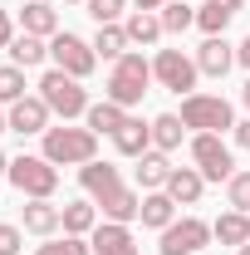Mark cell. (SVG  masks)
<instances>
[{
  "mask_svg": "<svg viewBox=\"0 0 250 255\" xmlns=\"http://www.w3.org/2000/svg\"><path fill=\"white\" fill-rule=\"evenodd\" d=\"M152 84H157V79H152V59H147L142 49H127L123 59L108 69V79H103V98H113L118 108H127V113H132Z\"/></svg>",
  "mask_w": 250,
  "mask_h": 255,
  "instance_id": "obj_1",
  "label": "cell"
},
{
  "mask_svg": "<svg viewBox=\"0 0 250 255\" xmlns=\"http://www.w3.org/2000/svg\"><path fill=\"white\" fill-rule=\"evenodd\" d=\"M167 196L177 201V206H196L201 201V191H206V177L196 172V167H172V177H167Z\"/></svg>",
  "mask_w": 250,
  "mask_h": 255,
  "instance_id": "obj_20",
  "label": "cell"
},
{
  "mask_svg": "<svg viewBox=\"0 0 250 255\" xmlns=\"http://www.w3.org/2000/svg\"><path fill=\"white\" fill-rule=\"evenodd\" d=\"M64 5H89V0H64Z\"/></svg>",
  "mask_w": 250,
  "mask_h": 255,
  "instance_id": "obj_43",
  "label": "cell"
},
{
  "mask_svg": "<svg viewBox=\"0 0 250 255\" xmlns=\"http://www.w3.org/2000/svg\"><path fill=\"white\" fill-rule=\"evenodd\" d=\"M167 177H172V152H157V147H147V152L137 157V167H132L137 191H162Z\"/></svg>",
  "mask_w": 250,
  "mask_h": 255,
  "instance_id": "obj_15",
  "label": "cell"
},
{
  "mask_svg": "<svg viewBox=\"0 0 250 255\" xmlns=\"http://www.w3.org/2000/svg\"><path fill=\"white\" fill-rule=\"evenodd\" d=\"M49 64L64 69V74H74V79H89L98 69V54H94V39H84V34L74 30H59L49 39Z\"/></svg>",
  "mask_w": 250,
  "mask_h": 255,
  "instance_id": "obj_8",
  "label": "cell"
},
{
  "mask_svg": "<svg viewBox=\"0 0 250 255\" xmlns=\"http://www.w3.org/2000/svg\"><path fill=\"white\" fill-rule=\"evenodd\" d=\"M98 211H103V221H123V226H132L137 216H142V191L123 182L118 191H108V196L98 201Z\"/></svg>",
  "mask_w": 250,
  "mask_h": 255,
  "instance_id": "obj_16",
  "label": "cell"
},
{
  "mask_svg": "<svg viewBox=\"0 0 250 255\" xmlns=\"http://www.w3.org/2000/svg\"><path fill=\"white\" fill-rule=\"evenodd\" d=\"M231 142H236V147H246V152H250V118H241V123L231 128Z\"/></svg>",
  "mask_w": 250,
  "mask_h": 255,
  "instance_id": "obj_36",
  "label": "cell"
},
{
  "mask_svg": "<svg viewBox=\"0 0 250 255\" xmlns=\"http://www.w3.org/2000/svg\"><path fill=\"white\" fill-rule=\"evenodd\" d=\"M211 236H216L221 246H250V216L246 211H221L216 221H211Z\"/></svg>",
  "mask_w": 250,
  "mask_h": 255,
  "instance_id": "obj_25",
  "label": "cell"
},
{
  "mask_svg": "<svg viewBox=\"0 0 250 255\" xmlns=\"http://www.w3.org/2000/svg\"><path fill=\"white\" fill-rule=\"evenodd\" d=\"M79 187L89 191V196H94V201H103V196H108V191H118V187H123V172H118V167H113V162H103V157H94V162H84V167H79Z\"/></svg>",
  "mask_w": 250,
  "mask_h": 255,
  "instance_id": "obj_14",
  "label": "cell"
},
{
  "mask_svg": "<svg viewBox=\"0 0 250 255\" xmlns=\"http://www.w3.org/2000/svg\"><path fill=\"white\" fill-rule=\"evenodd\" d=\"M20 226H25L30 236H39V241H49V236H59V231H64V216H59L54 201L34 196V201H25V211H20Z\"/></svg>",
  "mask_w": 250,
  "mask_h": 255,
  "instance_id": "obj_13",
  "label": "cell"
},
{
  "mask_svg": "<svg viewBox=\"0 0 250 255\" xmlns=\"http://www.w3.org/2000/svg\"><path fill=\"white\" fill-rule=\"evenodd\" d=\"M226 206L250 216V172H236V177L226 182Z\"/></svg>",
  "mask_w": 250,
  "mask_h": 255,
  "instance_id": "obj_33",
  "label": "cell"
},
{
  "mask_svg": "<svg viewBox=\"0 0 250 255\" xmlns=\"http://www.w3.org/2000/svg\"><path fill=\"white\" fill-rule=\"evenodd\" d=\"M187 152H191V167L206 177V182H231L241 167H236V152L221 132H191L187 137Z\"/></svg>",
  "mask_w": 250,
  "mask_h": 255,
  "instance_id": "obj_5",
  "label": "cell"
},
{
  "mask_svg": "<svg viewBox=\"0 0 250 255\" xmlns=\"http://www.w3.org/2000/svg\"><path fill=\"white\" fill-rule=\"evenodd\" d=\"M25 94H30V89H25V69H20V64H0V108L20 103Z\"/></svg>",
  "mask_w": 250,
  "mask_h": 255,
  "instance_id": "obj_29",
  "label": "cell"
},
{
  "mask_svg": "<svg viewBox=\"0 0 250 255\" xmlns=\"http://www.w3.org/2000/svg\"><path fill=\"white\" fill-rule=\"evenodd\" d=\"M20 30L39 34V39H54V34H59V10H54L49 0H25V5H20Z\"/></svg>",
  "mask_w": 250,
  "mask_h": 255,
  "instance_id": "obj_18",
  "label": "cell"
},
{
  "mask_svg": "<svg viewBox=\"0 0 250 255\" xmlns=\"http://www.w3.org/2000/svg\"><path fill=\"white\" fill-rule=\"evenodd\" d=\"M182 123H187L191 132H221V137H226L241 118H236V108L221 94H201V89H196V94L182 98Z\"/></svg>",
  "mask_w": 250,
  "mask_h": 255,
  "instance_id": "obj_6",
  "label": "cell"
},
{
  "mask_svg": "<svg viewBox=\"0 0 250 255\" xmlns=\"http://www.w3.org/2000/svg\"><path fill=\"white\" fill-rule=\"evenodd\" d=\"M211 241H216L211 221H201V216H177L167 231H157V251L162 255H201Z\"/></svg>",
  "mask_w": 250,
  "mask_h": 255,
  "instance_id": "obj_9",
  "label": "cell"
},
{
  "mask_svg": "<svg viewBox=\"0 0 250 255\" xmlns=\"http://www.w3.org/2000/svg\"><path fill=\"white\" fill-rule=\"evenodd\" d=\"M15 20H10V10H5V5H0V49H10V39H15Z\"/></svg>",
  "mask_w": 250,
  "mask_h": 255,
  "instance_id": "obj_35",
  "label": "cell"
},
{
  "mask_svg": "<svg viewBox=\"0 0 250 255\" xmlns=\"http://www.w3.org/2000/svg\"><path fill=\"white\" fill-rule=\"evenodd\" d=\"M137 221L147 226V231H167V226L177 221V201L167 191H142V216Z\"/></svg>",
  "mask_w": 250,
  "mask_h": 255,
  "instance_id": "obj_23",
  "label": "cell"
},
{
  "mask_svg": "<svg viewBox=\"0 0 250 255\" xmlns=\"http://www.w3.org/2000/svg\"><path fill=\"white\" fill-rule=\"evenodd\" d=\"M152 79L167 89V94H196V79H201V69L191 59L187 49H157L152 54Z\"/></svg>",
  "mask_w": 250,
  "mask_h": 255,
  "instance_id": "obj_7",
  "label": "cell"
},
{
  "mask_svg": "<svg viewBox=\"0 0 250 255\" xmlns=\"http://www.w3.org/2000/svg\"><path fill=\"white\" fill-rule=\"evenodd\" d=\"M20 246H25V226L0 221V255H20Z\"/></svg>",
  "mask_w": 250,
  "mask_h": 255,
  "instance_id": "obj_34",
  "label": "cell"
},
{
  "mask_svg": "<svg viewBox=\"0 0 250 255\" xmlns=\"http://www.w3.org/2000/svg\"><path fill=\"white\" fill-rule=\"evenodd\" d=\"M221 5H226V10H241V5H246V0H221Z\"/></svg>",
  "mask_w": 250,
  "mask_h": 255,
  "instance_id": "obj_40",
  "label": "cell"
},
{
  "mask_svg": "<svg viewBox=\"0 0 250 255\" xmlns=\"http://www.w3.org/2000/svg\"><path fill=\"white\" fill-rule=\"evenodd\" d=\"M5 182L20 191L25 201H34V196L54 201V191H59V167H54L49 157H39V152H20V157H10Z\"/></svg>",
  "mask_w": 250,
  "mask_h": 255,
  "instance_id": "obj_4",
  "label": "cell"
},
{
  "mask_svg": "<svg viewBox=\"0 0 250 255\" xmlns=\"http://www.w3.org/2000/svg\"><path fill=\"white\" fill-rule=\"evenodd\" d=\"M241 103H246V113H250V79L241 84Z\"/></svg>",
  "mask_w": 250,
  "mask_h": 255,
  "instance_id": "obj_39",
  "label": "cell"
},
{
  "mask_svg": "<svg viewBox=\"0 0 250 255\" xmlns=\"http://www.w3.org/2000/svg\"><path fill=\"white\" fill-rule=\"evenodd\" d=\"M34 255H94V246H89V236H64V241H59V236H49Z\"/></svg>",
  "mask_w": 250,
  "mask_h": 255,
  "instance_id": "obj_31",
  "label": "cell"
},
{
  "mask_svg": "<svg viewBox=\"0 0 250 255\" xmlns=\"http://www.w3.org/2000/svg\"><path fill=\"white\" fill-rule=\"evenodd\" d=\"M123 30H127V44H132V49H137V44H142V49H157V44H162V34H167L157 10H127Z\"/></svg>",
  "mask_w": 250,
  "mask_h": 255,
  "instance_id": "obj_17",
  "label": "cell"
},
{
  "mask_svg": "<svg viewBox=\"0 0 250 255\" xmlns=\"http://www.w3.org/2000/svg\"><path fill=\"white\" fill-rule=\"evenodd\" d=\"M127 118H132L127 108H118L113 98H103V103H89V113H84V128H94L98 137H113V132H118Z\"/></svg>",
  "mask_w": 250,
  "mask_h": 255,
  "instance_id": "obj_22",
  "label": "cell"
},
{
  "mask_svg": "<svg viewBox=\"0 0 250 255\" xmlns=\"http://www.w3.org/2000/svg\"><path fill=\"white\" fill-rule=\"evenodd\" d=\"M39 157H49L54 167H84V162L98 157V132L74 128V123H54L39 137Z\"/></svg>",
  "mask_w": 250,
  "mask_h": 255,
  "instance_id": "obj_2",
  "label": "cell"
},
{
  "mask_svg": "<svg viewBox=\"0 0 250 255\" xmlns=\"http://www.w3.org/2000/svg\"><path fill=\"white\" fill-rule=\"evenodd\" d=\"M5 118H10V132H20V137H44L54 128V113H49V103L39 94H25L20 103H10Z\"/></svg>",
  "mask_w": 250,
  "mask_h": 255,
  "instance_id": "obj_10",
  "label": "cell"
},
{
  "mask_svg": "<svg viewBox=\"0 0 250 255\" xmlns=\"http://www.w3.org/2000/svg\"><path fill=\"white\" fill-rule=\"evenodd\" d=\"M59 216H64V236H94V226L103 221V216H98V201H94V196L64 201V206H59Z\"/></svg>",
  "mask_w": 250,
  "mask_h": 255,
  "instance_id": "obj_19",
  "label": "cell"
},
{
  "mask_svg": "<svg viewBox=\"0 0 250 255\" xmlns=\"http://www.w3.org/2000/svg\"><path fill=\"white\" fill-rule=\"evenodd\" d=\"M187 132H191V128L182 123V113H157V118H152V147H157V152H177Z\"/></svg>",
  "mask_w": 250,
  "mask_h": 255,
  "instance_id": "obj_26",
  "label": "cell"
},
{
  "mask_svg": "<svg viewBox=\"0 0 250 255\" xmlns=\"http://www.w3.org/2000/svg\"><path fill=\"white\" fill-rule=\"evenodd\" d=\"M236 64H241V69H246V74H250V34H246V39H241V44H236Z\"/></svg>",
  "mask_w": 250,
  "mask_h": 255,
  "instance_id": "obj_37",
  "label": "cell"
},
{
  "mask_svg": "<svg viewBox=\"0 0 250 255\" xmlns=\"http://www.w3.org/2000/svg\"><path fill=\"white\" fill-rule=\"evenodd\" d=\"M84 10L94 15V25H123L127 20V0H89Z\"/></svg>",
  "mask_w": 250,
  "mask_h": 255,
  "instance_id": "obj_32",
  "label": "cell"
},
{
  "mask_svg": "<svg viewBox=\"0 0 250 255\" xmlns=\"http://www.w3.org/2000/svg\"><path fill=\"white\" fill-rule=\"evenodd\" d=\"M0 132H10V118H5V108H0Z\"/></svg>",
  "mask_w": 250,
  "mask_h": 255,
  "instance_id": "obj_42",
  "label": "cell"
},
{
  "mask_svg": "<svg viewBox=\"0 0 250 255\" xmlns=\"http://www.w3.org/2000/svg\"><path fill=\"white\" fill-rule=\"evenodd\" d=\"M113 147H118V157H142L147 147H152V123H142V118H127L118 132H113Z\"/></svg>",
  "mask_w": 250,
  "mask_h": 255,
  "instance_id": "obj_21",
  "label": "cell"
},
{
  "mask_svg": "<svg viewBox=\"0 0 250 255\" xmlns=\"http://www.w3.org/2000/svg\"><path fill=\"white\" fill-rule=\"evenodd\" d=\"M127 49H132V44H127V30H123V25H98V34H94V54H98V59L118 64Z\"/></svg>",
  "mask_w": 250,
  "mask_h": 255,
  "instance_id": "obj_27",
  "label": "cell"
},
{
  "mask_svg": "<svg viewBox=\"0 0 250 255\" xmlns=\"http://www.w3.org/2000/svg\"><path fill=\"white\" fill-rule=\"evenodd\" d=\"M5 54H10V64H20V69H39V64L49 59V39L20 30L15 39H10V49H5Z\"/></svg>",
  "mask_w": 250,
  "mask_h": 255,
  "instance_id": "obj_24",
  "label": "cell"
},
{
  "mask_svg": "<svg viewBox=\"0 0 250 255\" xmlns=\"http://www.w3.org/2000/svg\"><path fill=\"white\" fill-rule=\"evenodd\" d=\"M157 15H162V30L167 34H187L191 25H196V10H191L187 0H172V5H162Z\"/></svg>",
  "mask_w": 250,
  "mask_h": 255,
  "instance_id": "obj_30",
  "label": "cell"
},
{
  "mask_svg": "<svg viewBox=\"0 0 250 255\" xmlns=\"http://www.w3.org/2000/svg\"><path fill=\"white\" fill-rule=\"evenodd\" d=\"M39 98L49 103V113L59 118V123H74V118H84L89 113V89H84V79H74V74H64V69H44L39 74Z\"/></svg>",
  "mask_w": 250,
  "mask_h": 255,
  "instance_id": "obj_3",
  "label": "cell"
},
{
  "mask_svg": "<svg viewBox=\"0 0 250 255\" xmlns=\"http://www.w3.org/2000/svg\"><path fill=\"white\" fill-rule=\"evenodd\" d=\"M236 255H250V246H241V251H236Z\"/></svg>",
  "mask_w": 250,
  "mask_h": 255,
  "instance_id": "obj_44",
  "label": "cell"
},
{
  "mask_svg": "<svg viewBox=\"0 0 250 255\" xmlns=\"http://www.w3.org/2000/svg\"><path fill=\"white\" fill-rule=\"evenodd\" d=\"M191 59L201 69V79H226L231 64H236V44H226V34H211V39H201V49Z\"/></svg>",
  "mask_w": 250,
  "mask_h": 255,
  "instance_id": "obj_12",
  "label": "cell"
},
{
  "mask_svg": "<svg viewBox=\"0 0 250 255\" xmlns=\"http://www.w3.org/2000/svg\"><path fill=\"white\" fill-rule=\"evenodd\" d=\"M162 5H172V0H132V10H162Z\"/></svg>",
  "mask_w": 250,
  "mask_h": 255,
  "instance_id": "obj_38",
  "label": "cell"
},
{
  "mask_svg": "<svg viewBox=\"0 0 250 255\" xmlns=\"http://www.w3.org/2000/svg\"><path fill=\"white\" fill-rule=\"evenodd\" d=\"M231 20H236V10H226L221 0H206V5L196 10V30L206 34V39H211V34H226V25H231Z\"/></svg>",
  "mask_w": 250,
  "mask_h": 255,
  "instance_id": "obj_28",
  "label": "cell"
},
{
  "mask_svg": "<svg viewBox=\"0 0 250 255\" xmlns=\"http://www.w3.org/2000/svg\"><path fill=\"white\" fill-rule=\"evenodd\" d=\"M89 246H94V255H142L132 226H123V221H98L94 236H89Z\"/></svg>",
  "mask_w": 250,
  "mask_h": 255,
  "instance_id": "obj_11",
  "label": "cell"
},
{
  "mask_svg": "<svg viewBox=\"0 0 250 255\" xmlns=\"http://www.w3.org/2000/svg\"><path fill=\"white\" fill-rule=\"evenodd\" d=\"M5 172H10V157H5V152H0V177H5Z\"/></svg>",
  "mask_w": 250,
  "mask_h": 255,
  "instance_id": "obj_41",
  "label": "cell"
}]
</instances>
